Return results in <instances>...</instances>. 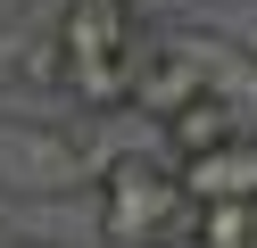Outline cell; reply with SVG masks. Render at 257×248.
I'll return each mask as SVG.
<instances>
[{
    "label": "cell",
    "mask_w": 257,
    "mask_h": 248,
    "mask_svg": "<svg viewBox=\"0 0 257 248\" xmlns=\"http://www.w3.org/2000/svg\"><path fill=\"white\" fill-rule=\"evenodd\" d=\"M199 198L183 190L166 149H133L100 174V248H174L191 240Z\"/></svg>",
    "instance_id": "6da1fadb"
},
{
    "label": "cell",
    "mask_w": 257,
    "mask_h": 248,
    "mask_svg": "<svg viewBox=\"0 0 257 248\" xmlns=\"http://www.w3.org/2000/svg\"><path fill=\"white\" fill-rule=\"evenodd\" d=\"M75 190H100V165L83 157V141L0 116V198H75Z\"/></svg>",
    "instance_id": "7a4b0ae2"
},
{
    "label": "cell",
    "mask_w": 257,
    "mask_h": 248,
    "mask_svg": "<svg viewBox=\"0 0 257 248\" xmlns=\"http://www.w3.org/2000/svg\"><path fill=\"white\" fill-rule=\"evenodd\" d=\"M50 33H58V50H67V75H75V66H108V58H133V50L150 42V33L133 25V9H124V0H67Z\"/></svg>",
    "instance_id": "3957f363"
},
{
    "label": "cell",
    "mask_w": 257,
    "mask_h": 248,
    "mask_svg": "<svg viewBox=\"0 0 257 248\" xmlns=\"http://www.w3.org/2000/svg\"><path fill=\"white\" fill-rule=\"evenodd\" d=\"M174 174H183V190L199 198V207H216V198H240V207H257V132H232L224 149H207V157H183Z\"/></svg>",
    "instance_id": "277c9868"
},
{
    "label": "cell",
    "mask_w": 257,
    "mask_h": 248,
    "mask_svg": "<svg viewBox=\"0 0 257 248\" xmlns=\"http://www.w3.org/2000/svg\"><path fill=\"white\" fill-rule=\"evenodd\" d=\"M232 132H240V99L207 91V99H191V108L166 124V157H174V165H183V157H207V149H224Z\"/></svg>",
    "instance_id": "5b68a950"
},
{
    "label": "cell",
    "mask_w": 257,
    "mask_h": 248,
    "mask_svg": "<svg viewBox=\"0 0 257 248\" xmlns=\"http://www.w3.org/2000/svg\"><path fill=\"white\" fill-rule=\"evenodd\" d=\"M183 248H257V207H240V198H216V207H199Z\"/></svg>",
    "instance_id": "8992f818"
},
{
    "label": "cell",
    "mask_w": 257,
    "mask_h": 248,
    "mask_svg": "<svg viewBox=\"0 0 257 248\" xmlns=\"http://www.w3.org/2000/svg\"><path fill=\"white\" fill-rule=\"evenodd\" d=\"M124 9H141V0H124Z\"/></svg>",
    "instance_id": "52a82bcc"
}]
</instances>
